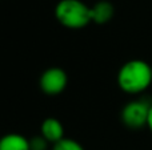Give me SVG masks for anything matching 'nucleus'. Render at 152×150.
<instances>
[{"instance_id": "nucleus-7", "label": "nucleus", "mask_w": 152, "mask_h": 150, "mask_svg": "<svg viewBox=\"0 0 152 150\" xmlns=\"http://www.w3.org/2000/svg\"><path fill=\"white\" fill-rule=\"evenodd\" d=\"M0 150H31L29 140L19 133H8L0 137Z\"/></svg>"}, {"instance_id": "nucleus-5", "label": "nucleus", "mask_w": 152, "mask_h": 150, "mask_svg": "<svg viewBox=\"0 0 152 150\" xmlns=\"http://www.w3.org/2000/svg\"><path fill=\"white\" fill-rule=\"evenodd\" d=\"M40 134L51 144L59 142L60 140L64 138V126L58 118L55 117H48L42 122L40 126Z\"/></svg>"}, {"instance_id": "nucleus-4", "label": "nucleus", "mask_w": 152, "mask_h": 150, "mask_svg": "<svg viewBox=\"0 0 152 150\" xmlns=\"http://www.w3.org/2000/svg\"><path fill=\"white\" fill-rule=\"evenodd\" d=\"M68 85V76L66 71L58 66L48 68L40 74L39 87L47 96H58L66 90Z\"/></svg>"}, {"instance_id": "nucleus-3", "label": "nucleus", "mask_w": 152, "mask_h": 150, "mask_svg": "<svg viewBox=\"0 0 152 150\" xmlns=\"http://www.w3.org/2000/svg\"><path fill=\"white\" fill-rule=\"evenodd\" d=\"M151 104L144 98H136L127 102L120 113V120L124 126L131 130H139L147 126Z\"/></svg>"}, {"instance_id": "nucleus-10", "label": "nucleus", "mask_w": 152, "mask_h": 150, "mask_svg": "<svg viewBox=\"0 0 152 150\" xmlns=\"http://www.w3.org/2000/svg\"><path fill=\"white\" fill-rule=\"evenodd\" d=\"M147 128L150 129V132L152 133V104L150 108V114H148V122H147Z\"/></svg>"}, {"instance_id": "nucleus-9", "label": "nucleus", "mask_w": 152, "mask_h": 150, "mask_svg": "<svg viewBox=\"0 0 152 150\" xmlns=\"http://www.w3.org/2000/svg\"><path fill=\"white\" fill-rule=\"evenodd\" d=\"M51 144L43 137L42 134L39 136H34L32 138H29V146L31 150H48V146Z\"/></svg>"}, {"instance_id": "nucleus-6", "label": "nucleus", "mask_w": 152, "mask_h": 150, "mask_svg": "<svg viewBox=\"0 0 152 150\" xmlns=\"http://www.w3.org/2000/svg\"><path fill=\"white\" fill-rule=\"evenodd\" d=\"M113 15H115V7L112 3L107 1V0H100L91 7L92 23L97 24V25L107 24L108 21L112 20Z\"/></svg>"}, {"instance_id": "nucleus-8", "label": "nucleus", "mask_w": 152, "mask_h": 150, "mask_svg": "<svg viewBox=\"0 0 152 150\" xmlns=\"http://www.w3.org/2000/svg\"><path fill=\"white\" fill-rule=\"evenodd\" d=\"M51 150H84V148L80 142H77L74 138L64 137L63 140H60L59 142L53 144Z\"/></svg>"}, {"instance_id": "nucleus-2", "label": "nucleus", "mask_w": 152, "mask_h": 150, "mask_svg": "<svg viewBox=\"0 0 152 150\" xmlns=\"http://www.w3.org/2000/svg\"><path fill=\"white\" fill-rule=\"evenodd\" d=\"M55 17L68 29H81L92 23L91 7L81 0H60L55 7Z\"/></svg>"}, {"instance_id": "nucleus-1", "label": "nucleus", "mask_w": 152, "mask_h": 150, "mask_svg": "<svg viewBox=\"0 0 152 150\" xmlns=\"http://www.w3.org/2000/svg\"><path fill=\"white\" fill-rule=\"evenodd\" d=\"M116 81L124 93L140 94L152 84V66L144 60H129L120 66Z\"/></svg>"}]
</instances>
